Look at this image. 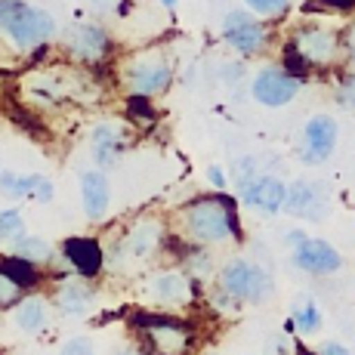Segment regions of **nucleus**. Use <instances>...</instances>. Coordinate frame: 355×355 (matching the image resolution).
<instances>
[{"label": "nucleus", "instance_id": "1", "mask_svg": "<svg viewBox=\"0 0 355 355\" xmlns=\"http://www.w3.org/2000/svg\"><path fill=\"white\" fill-rule=\"evenodd\" d=\"M182 235L192 244H223L241 241V220H238V201L226 192L192 198L180 210Z\"/></svg>", "mask_w": 355, "mask_h": 355}, {"label": "nucleus", "instance_id": "2", "mask_svg": "<svg viewBox=\"0 0 355 355\" xmlns=\"http://www.w3.org/2000/svg\"><path fill=\"white\" fill-rule=\"evenodd\" d=\"M56 34V19L25 0H0V37L12 50H37Z\"/></svg>", "mask_w": 355, "mask_h": 355}, {"label": "nucleus", "instance_id": "3", "mask_svg": "<svg viewBox=\"0 0 355 355\" xmlns=\"http://www.w3.org/2000/svg\"><path fill=\"white\" fill-rule=\"evenodd\" d=\"M121 78H124L130 96L155 99V96H161V93L170 87V80H173V65H170V59L158 50L136 53V56L127 59Z\"/></svg>", "mask_w": 355, "mask_h": 355}, {"label": "nucleus", "instance_id": "4", "mask_svg": "<svg viewBox=\"0 0 355 355\" xmlns=\"http://www.w3.org/2000/svg\"><path fill=\"white\" fill-rule=\"evenodd\" d=\"M220 291H226L238 303H266L272 297V291H275V284H272L269 272L263 266L250 263L244 257H235L223 266Z\"/></svg>", "mask_w": 355, "mask_h": 355}, {"label": "nucleus", "instance_id": "5", "mask_svg": "<svg viewBox=\"0 0 355 355\" xmlns=\"http://www.w3.org/2000/svg\"><path fill=\"white\" fill-rule=\"evenodd\" d=\"M136 331L146 334V343L158 355H186L192 349V324L180 322L173 315H136Z\"/></svg>", "mask_w": 355, "mask_h": 355}, {"label": "nucleus", "instance_id": "6", "mask_svg": "<svg viewBox=\"0 0 355 355\" xmlns=\"http://www.w3.org/2000/svg\"><path fill=\"white\" fill-rule=\"evenodd\" d=\"M293 46H297L300 53H303V59L312 65V71H324V68L337 65L340 53H343V46H340V31L327 28V25H300V28H293L291 34Z\"/></svg>", "mask_w": 355, "mask_h": 355}, {"label": "nucleus", "instance_id": "7", "mask_svg": "<svg viewBox=\"0 0 355 355\" xmlns=\"http://www.w3.org/2000/svg\"><path fill=\"white\" fill-rule=\"evenodd\" d=\"M223 40L241 56H257L269 44V28L250 10H232L223 16Z\"/></svg>", "mask_w": 355, "mask_h": 355}, {"label": "nucleus", "instance_id": "8", "mask_svg": "<svg viewBox=\"0 0 355 355\" xmlns=\"http://www.w3.org/2000/svg\"><path fill=\"white\" fill-rule=\"evenodd\" d=\"M300 87L303 84H300L297 78H291L282 65L259 68L254 74V80H250V93H254V99L266 108H282V105H288V102H293Z\"/></svg>", "mask_w": 355, "mask_h": 355}, {"label": "nucleus", "instance_id": "9", "mask_svg": "<svg viewBox=\"0 0 355 355\" xmlns=\"http://www.w3.org/2000/svg\"><path fill=\"white\" fill-rule=\"evenodd\" d=\"M291 257H293V266L300 272H306V275H334L343 266L340 250L331 241H324V238H306V241H300L291 250Z\"/></svg>", "mask_w": 355, "mask_h": 355}, {"label": "nucleus", "instance_id": "10", "mask_svg": "<svg viewBox=\"0 0 355 355\" xmlns=\"http://www.w3.org/2000/svg\"><path fill=\"white\" fill-rule=\"evenodd\" d=\"M65 44H68V53L84 65L105 62L108 53H112V37H108V31L102 28V25H90V22L74 25V28L68 31Z\"/></svg>", "mask_w": 355, "mask_h": 355}, {"label": "nucleus", "instance_id": "11", "mask_svg": "<svg viewBox=\"0 0 355 355\" xmlns=\"http://www.w3.org/2000/svg\"><path fill=\"white\" fill-rule=\"evenodd\" d=\"M340 139V127L331 114H315L303 127V161L306 164H324L334 155Z\"/></svg>", "mask_w": 355, "mask_h": 355}, {"label": "nucleus", "instance_id": "12", "mask_svg": "<svg viewBox=\"0 0 355 355\" xmlns=\"http://www.w3.org/2000/svg\"><path fill=\"white\" fill-rule=\"evenodd\" d=\"M284 192H288L284 180H278V176H272V173H257L254 180L241 186V201L248 204L250 210H257V214L272 216L284 207Z\"/></svg>", "mask_w": 355, "mask_h": 355}, {"label": "nucleus", "instance_id": "13", "mask_svg": "<svg viewBox=\"0 0 355 355\" xmlns=\"http://www.w3.org/2000/svg\"><path fill=\"white\" fill-rule=\"evenodd\" d=\"M62 259L71 266L74 275L80 278H96L102 269H105V248L96 241V238L87 235H74L62 244Z\"/></svg>", "mask_w": 355, "mask_h": 355}, {"label": "nucleus", "instance_id": "14", "mask_svg": "<svg viewBox=\"0 0 355 355\" xmlns=\"http://www.w3.org/2000/svg\"><path fill=\"white\" fill-rule=\"evenodd\" d=\"M284 214L291 216H300V220H322L327 214V195L322 186L315 182H306V180H297L288 186L284 192Z\"/></svg>", "mask_w": 355, "mask_h": 355}, {"label": "nucleus", "instance_id": "15", "mask_svg": "<svg viewBox=\"0 0 355 355\" xmlns=\"http://www.w3.org/2000/svg\"><path fill=\"white\" fill-rule=\"evenodd\" d=\"M195 291L198 288L192 275H186L180 269H164L158 275H152V282H148V293L164 306H186L195 297Z\"/></svg>", "mask_w": 355, "mask_h": 355}, {"label": "nucleus", "instance_id": "16", "mask_svg": "<svg viewBox=\"0 0 355 355\" xmlns=\"http://www.w3.org/2000/svg\"><path fill=\"white\" fill-rule=\"evenodd\" d=\"M0 195L10 198V201H22V198H31V201L50 204L53 201V182L40 173H10V170H0Z\"/></svg>", "mask_w": 355, "mask_h": 355}, {"label": "nucleus", "instance_id": "17", "mask_svg": "<svg viewBox=\"0 0 355 355\" xmlns=\"http://www.w3.org/2000/svg\"><path fill=\"white\" fill-rule=\"evenodd\" d=\"M164 244V226L158 220H139L127 229L124 241H121V250L130 259H148L161 250Z\"/></svg>", "mask_w": 355, "mask_h": 355}, {"label": "nucleus", "instance_id": "18", "mask_svg": "<svg viewBox=\"0 0 355 355\" xmlns=\"http://www.w3.org/2000/svg\"><path fill=\"white\" fill-rule=\"evenodd\" d=\"M80 201H84L87 220L99 223L108 216V207H112V186H108L102 170H87V173L80 176Z\"/></svg>", "mask_w": 355, "mask_h": 355}, {"label": "nucleus", "instance_id": "19", "mask_svg": "<svg viewBox=\"0 0 355 355\" xmlns=\"http://www.w3.org/2000/svg\"><path fill=\"white\" fill-rule=\"evenodd\" d=\"M127 139H124V130L112 121H102V124L93 127V136H90V148H93V161L99 164V170L112 167L118 164L121 152H124Z\"/></svg>", "mask_w": 355, "mask_h": 355}, {"label": "nucleus", "instance_id": "20", "mask_svg": "<svg viewBox=\"0 0 355 355\" xmlns=\"http://www.w3.org/2000/svg\"><path fill=\"white\" fill-rule=\"evenodd\" d=\"M56 306L65 312V315H84L93 306V288L87 284V278H65L56 291Z\"/></svg>", "mask_w": 355, "mask_h": 355}, {"label": "nucleus", "instance_id": "21", "mask_svg": "<svg viewBox=\"0 0 355 355\" xmlns=\"http://www.w3.org/2000/svg\"><path fill=\"white\" fill-rule=\"evenodd\" d=\"M46 318H50V312H46L44 297H22L12 309V322L25 334H40L46 327Z\"/></svg>", "mask_w": 355, "mask_h": 355}, {"label": "nucleus", "instance_id": "22", "mask_svg": "<svg viewBox=\"0 0 355 355\" xmlns=\"http://www.w3.org/2000/svg\"><path fill=\"white\" fill-rule=\"evenodd\" d=\"M0 272H3L10 282H16L22 291H34V288H40V282H44L40 266H34V263H28V259L16 257V254L0 259Z\"/></svg>", "mask_w": 355, "mask_h": 355}, {"label": "nucleus", "instance_id": "23", "mask_svg": "<svg viewBox=\"0 0 355 355\" xmlns=\"http://www.w3.org/2000/svg\"><path fill=\"white\" fill-rule=\"evenodd\" d=\"M12 254L28 259V263H34V266H44V263H50V259L56 257V250H53V244L44 241V238L22 235L19 241H12Z\"/></svg>", "mask_w": 355, "mask_h": 355}, {"label": "nucleus", "instance_id": "24", "mask_svg": "<svg viewBox=\"0 0 355 355\" xmlns=\"http://www.w3.org/2000/svg\"><path fill=\"white\" fill-rule=\"evenodd\" d=\"M291 322H293V327H297V331L315 334V331H322V309H318V303H315L312 297H303L297 306H293Z\"/></svg>", "mask_w": 355, "mask_h": 355}, {"label": "nucleus", "instance_id": "25", "mask_svg": "<svg viewBox=\"0 0 355 355\" xmlns=\"http://www.w3.org/2000/svg\"><path fill=\"white\" fill-rule=\"evenodd\" d=\"M282 68L291 74V78H297L300 84H303V80L309 78V74H315V71H312V65L303 59V53H300L297 46H293V40H291V37L284 40V46H282Z\"/></svg>", "mask_w": 355, "mask_h": 355}, {"label": "nucleus", "instance_id": "26", "mask_svg": "<svg viewBox=\"0 0 355 355\" xmlns=\"http://www.w3.org/2000/svg\"><path fill=\"white\" fill-rule=\"evenodd\" d=\"M25 235V220L16 207L0 210V244H12Z\"/></svg>", "mask_w": 355, "mask_h": 355}, {"label": "nucleus", "instance_id": "27", "mask_svg": "<svg viewBox=\"0 0 355 355\" xmlns=\"http://www.w3.org/2000/svg\"><path fill=\"white\" fill-rule=\"evenodd\" d=\"M244 3H248V10L254 12V16L275 19V16H282V12H288L291 0H244Z\"/></svg>", "mask_w": 355, "mask_h": 355}, {"label": "nucleus", "instance_id": "28", "mask_svg": "<svg viewBox=\"0 0 355 355\" xmlns=\"http://www.w3.org/2000/svg\"><path fill=\"white\" fill-rule=\"evenodd\" d=\"M337 102L343 108H349V112H355V71H352V68H346V71L340 74V80H337Z\"/></svg>", "mask_w": 355, "mask_h": 355}, {"label": "nucleus", "instance_id": "29", "mask_svg": "<svg viewBox=\"0 0 355 355\" xmlns=\"http://www.w3.org/2000/svg\"><path fill=\"white\" fill-rule=\"evenodd\" d=\"M127 114H130L133 121H142V124H152V121H155L152 99H146V96H130V99H127Z\"/></svg>", "mask_w": 355, "mask_h": 355}, {"label": "nucleus", "instance_id": "30", "mask_svg": "<svg viewBox=\"0 0 355 355\" xmlns=\"http://www.w3.org/2000/svg\"><path fill=\"white\" fill-rule=\"evenodd\" d=\"M22 297H25V291L0 272V309H12V306H16Z\"/></svg>", "mask_w": 355, "mask_h": 355}, {"label": "nucleus", "instance_id": "31", "mask_svg": "<svg viewBox=\"0 0 355 355\" xmlns=\"http://www.w3.org/2000/svg\"><path fill=\"white\" fill-rule=\"evenodd\" d=\"M59 355H96V346H93L90 337H71L62 343Z\"/></svg>", "mask_w": 355, "mask_h": 355}, {"label": "nucleus", "instance_id": "32", "mask_svg": "<svg viewBox=\"0 0 355 355\" xmlns=\"http://www.w3.org/2000/svg\"><path fill=\"white\" fill-rule=\"evenodd\" d=\"M340 46H343V53H346V62H349V68L355 71V22H349L340 31Z\"/></svg>", "mask_w": 355, "mask_h": 355}, {"label": "nucleus", "instance_id": "33", "mask_svg": "<svg viewBox=\"0 0 355 355\" xmlns=\"http://www.w3.org/2000/svg\"><path fill=\"white\" fill-rule=\"evenodd\" d=\"M207 180H210V186H214L216 192H226L229 176H226V170H223L220 164H210V167H207Z\"/></svg>", "mask_w": 355, "mask_h": 355}, {"label": "nucleus", "instance_id": "34", "mask_svg": "<svg viewBox=\"0 0 355 355\" xmlns=\"http://www.w3.org/2000/svg\"><path fill=\"white\" fill-rule=\"evenodd\" d=\"M327 10H337V12H352L355 10V0H322Z\"/></svg>", "mask_w": 355, "mask_h": 355}, {"label": "nucleus", "instance_id": "35", "mask_svg": "<svg viewBox=\"0 0 355 355\" xmlns=\"http://www.w3.org/2000/svg\"><path fill=\"white\" fill-rule=\"evenodd\" d=\"M318 355H352V352L346 349L343 343H334V340H327L322 349H318Z\"/></svg>", "mask_w": 355, "mask_h": 355}, {"label": "nucleus", "instance_id": "36", "mask_svg": "<svg viewBox=\"0 0 355 355\" xmlns=\"http://www.w3.org/2000/svg\"><path fill=\"white\" fill-rule=\"evenodd\" d=\"M306 238H309V235H303V232H291V235L284 238V241H288L291 248H297V244H300V241H306Z\"/></svg>", "mask_w": 355, "mask_h": 355}, {"label": "nucleus", "instance_id": "37", "mask_svg": "<svg viewBox=\"0 0 355 355\" xmlns=\"http://www.w3.org/2000/svg\"><path fill=\"white\" fill-rule=\"evenodd\" d=\"M293 355H318V352H312V349H306L303 343H297V352H293Z\"/></svg>", "mask_w": 355, "mask_h": 355}, {"label": "nucleus", "instance_id": "38", "mask_svg": "<svg viewBox=\"0 0 355 355\" xmlns=\"http://www.w3.org/2000/svg\"><path fill=\"white\" fill-rule=\"evenodd\" d=\"M161 3H164V6H176V0H161Z\"/></svg>", "mask_w": 355, "mask_h": 355}, {"label": "nucleus", "instance_id": "39", "mask_svg": "<svg viewBox=\"0 0 355 355\" xmlns=\"http://www.w3.org/2000/svg\"><path fill=\"white\" fill-rule=\"evenodd\" d=\"M114 355H133V352H127V349H118V352H114Z\"/></svg>", "mask_w": 355, "mask_h": 355}]
</instances>
